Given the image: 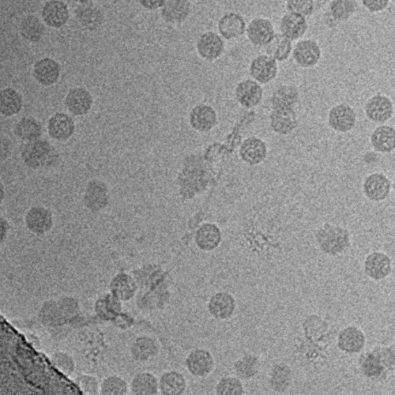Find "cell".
Masks as SVG:
<instances>
[{
    "instance_id": "obj_1",
    "label": "cell",
    "mask_w": 395,
    "mask_h": 395,
    "mask_svg": "<svg viewBox=\"0 0 395 395\" xmlns=\"http://www.w3.org/2000/svg\"><path fill=\"white\" fill-rule=\"evenodd\" d=\"M319 248L329 255L344 253L350 246V234L347 229L325 224L316 234Z\"/></svg>"
},
{
    "instance_id": "obj_2",
    "label": "cell",
    "mask_w": 395,
    "mask_h": 395,
    "mask_svg": "<svg viewBox=\"0 0 395 395\" xmlns=\"http://www.w3.org/2000/svg\"><path fill=\"white\" fill-rule=\"evenodd\" d=\"M58 156V152L50 143L40 139L29 142L22 152L25 164L35 169L54 164Z\"/></svg>"
},
{
    "instance_id": "obj_3",
    "label": "cell",
    "mask_w": 395,
    "mask_h": 395,
    "mask_svg": "<svg viewBox=\"0 0 395 395\" xmlns=\"http://www.w3.org/2000/svg\"><path fill=\"white\" fill-rule=\"evenodd\" d=\"M271 127L276 134L288 135L297 127V115L294 107L275 106L270 115Z\"/></svg>"
},
{
    "instance_id": "obj_4",
    "label": "cell",
    "mask_w": 395,
    "mask_h": 395,
    "mask_svg": "<svg viewBox=\"0 0 395 395\" xmlns=\"http://www.w3.org/2000/svg\"><path fill=\"white\" fill-rule=\"evenodd\" d=\"M357 115L348 104H341L331 108L329 113V125L338 133H348L355 126Z\"/></svg>"
},
{
    "instance_id": "obj_5",
    "label": "cell",
    "mask_w": 395,
    "mask_h": 395,
    "mask_svg": "<svg viewBox=\"0 0 395 395\" xmlns=\"http://www.w3.org/2000/svg\"><path fill=\"white\" fill-rule=\"evenodd\" d=\"M366 114L371 122L385 123L393 118L392 101L385 95L378 94L368 100L366 105Z\"/></svg>"
},
{
    "instance_id": "obj_6",
    "label": "cell",
    "mask_w": 395,
    "mask_h": 395,
    "mask_svg": "<svg viewBox=\"0 0 395 395\" xmlns=\"http://www.w3.org/2000/svg\"><path fill=\"white\" fill-rule=\"evenodd\" d=\"M363 188L364 195L371 201L382 202L389 197L391 182L386 175L375 172L364 179Z\"/></svg>"
},
{
    "instance_id": "obj_7",
    "label": "cell",
    "mask_w": 395,
    "mask_h": 395,
    "mask_svg": "<svg viewBox=\"0 0 395 395\" xmlns=\"http://www.w3.org/2000/svg\"><path fill=\"white\" fill-rule=\"evenodd\" d=\"M187 370L195 377L203 378L211 373L214 368L213 355L204 349H197L187 356Z\"/></svg>"
},
{
    "instance_id": "obj_8",
    "label": "cell",
    "mask_w": 395,
    "mask_h": 395,
    "mask_svg": "<svg viewBox=\"0 0 395 395\" xmlns=\"http://www.w3.org/2000/svg\"><path fill=\"white\" fill-rule=\"evenodd\" d=\"M293 56L297 65L307 69L315 66L319 62L321 58V49L314 40H300L293 51Z\"/></svg>"
},
{
    "instance_id": "obj_9",
    "label": "cell",
    "mask_w": 395,
    "mask_h": 395,
    "mask_svg": "<svg viewBox=\"0 0 395 395\" xmlns=\"http://www.w3.org/2000/svg\"><path fill=\"white\" fill-rule=\"evenodd\" d=\"M364 271L371 280H385L392 271V261L389 255L382 252H373L368 255L364 261Z\"/></svg>"
},
{
    "instance_id": "obj_10",
    "label": "cell",
    "mask_w": 395,
    "mask_h": 395,
    "mask_svg": "<svg viewBox=\"0 0 395 395\" xmlns=\"http://www.w3.org/2000/svg\"><path fill=\"white\" fill-rule=\"evenodd\" d=\"M247 35L255 46L266 47L275 36V31L268 19L257 18L248 25Z\"/></svg>"
},
{
    "instance_id": "obj_11",
    "label": "cell",
    "mask_w": 395,
    "mask_h": 395,
    "mask_svg": "<svg viewBox=\"0 0 395 395\" xmlns=\"http://www.w3.org/2000/svg\"><path fill=\"white\" fill-rule=\"evenodd\" d=\"M42 17L49 27L60 29L65 26L70 18L69 8L65 2L51 0L44 6Z\"/></svg>"
},
{
    "instance_id": "obj_12",
    "label": "cell",
    "mask_w": 395,
    "mask_h": 395,
    "mask_svg": "<svg viewBox=\"0 0 395 395\" xmlns=\"http://www.w3.org/2000/svg\"><path fill=\"white\" fill-rule=\"evenodd\" d=\"M197 48L202 58L213 61L223 54L225 45L219 35L213 32H207L199 38Z\"/></svg>"
},
{
    "instance_id": "obj_13",
    "label": "cell",
    "mask_w": 395,
    "mask_h": 395,
    "mask_svg": "<svg viewBox=\"0 0 395 395\" xmlns=\"http://www.w3.org/2000/svg\"><path fill=\"white\" fill-rule=\"evenodd\" d=\"M250 71L255 81L261 84H267L276 77L277 62L269 56H259L252 61Z\"/></svg>"
},
{
    "instance_id": "obj_14",
    "label": "cell",
    "mask_w": 395,
    "mask_h": 395,
    "mask_svg": "<svg viewBox=\"0 0 395 395\" xmlns=\"http://www.w3.org/2000/svg\"><path fill=\"white\" fill-rule=\"evenodd\" d=\"M93 103L92 96L83 88L71 89L66 97L65 104L71 114L80 116L88 114Z\"/></svg>"
},
{
    "instance_id": "obj_15",
    "label": "cell",
    "mask_w": 395,
    "mask_h": 395,
    "mask_svg": "<svg viewBox=\"0 0 395 395\" xmlns=\"http://www.w3.org/2000/svg\"><path fill=\"white\" fill-rule=\"evenodd\" d=\"M216 112L209 105H197L191 112L190 124L195 131L207 133L216 127Z\"/></svg>"
},
{
    "instance_id": "obj_16",
    "label": "cell",
    "mask_w": 395,
    "mask_h": 395,
    "mask_svg": "<svg viewBox=\"0 0 395 395\" xmlns=\"http://www.w3.org/2000/svg\"><path fill=\"white\" fill-rule=\"evenodd\" d=\"M235 94L239 104L244 108H251L261 103L263 89L257 81L246 80L239 83Z\"/></svg>"
},
{
    "instance_id": "obj_17",
    "label": "cell",
    "mask_w": 395,
    "mask_h": 395,
    "mask_svg": "<svg viewBox=\"0 0 395 395\" xmlns=\"http://www.w3.org/2000/svg\"><path fill=\"white\" fill-rule=\"evenodd\" d=\"M48 133L56 140H67L72 136L75 124L72 118L65 113H56L48 122Z\"/></svg>"
},
{
    "instance_id": "obj_18",
    "label": "cell",
    "mask_w": 395,
    "mask_h": 395,
    "mask_svg": "<svg viewBox=\"0 0 395 395\" xmlns=\"http://www.w3.org/2000/svg\"><path fill=\"white\" fill-rule=\"evenodd\" d=\"M338 347L347 353H360L366 345V337L363 331L355 326L342 330L338 336Z\"/></svg>"
},
{
    "instance_id": "obj_19",
    "label": "cell",
    "mask_w": 395,
    "mask_h": 395,
    "mask_svg": "<svg viewBox=\"0 0 395 395\" xmlns=\"http://www.w3.org/2000/svg\"><path fill=\"white\" fill-rule=\"evenodd\" d=\"M61 67L51 58H43L36 62L33 66V76L40 84L49 86L58 81Z\"/></svg>"
},
{
    "instance_id": "obj_20",
    "label": "cell",
    "mask_w": 395,
    "mask_h": 395,
    "mask_svg": "<svg viewBox=\"0 0 395 395\" xmlns=\"http://www.w3.org/2000/svg\"><path fill=\"white\" fill-rule=\"evenodd\" d=\"M267 148L264 141L250 137L243 142L240 148V156L250 165H258L266 159Z\"/></svg>"
},
{
    "instance_id": "obj_21",
    "label": "cell",
    "mask_w": 395,
    "mask_h": 395,
    "mask_svg": "<svg viewBox=\"0 0 395 395\" xmlns=\"http://www.w3.org/2000/svg\"><path fill=\"white\" fill-rule=\"evenodd\" d=\"M218 29L225 40L238 39L246 30L245 21L241 15L234 13L225 14L220 19Z\"/></svg>"
},
{
    "instance_id": "obj_22",
    "label": "cell",
    "mask_w": 395,
    "mask_h": 395,
    "mask_svg": "<svg viewBox=\"0 0 395 395\" xmlns=\"http://www.w3.org/2000/svg\"><path fill=\"white\" fill-rule=\"evenodd\" d=\"M208 308L210 314L216 319L224 321L231 318L236 308L235 300L228 293L221 292L212 296Z\"/></svg>"
},
{
    "instance_id": "obj_23",
    "label": "cell",
    "mask_w": 395,
    "mask_h": 395,
    "mask_svg": "<svg viewBox=\"0 0 395 395\" xmlns=\"http://www.w3.org/2000/svg\"><path fill=\"white\" fill-rule=\"evenodd\" d=\"M282 35L289 40H296L302 38L307 30L306 19L299 15L288 13L280 22Z\"/></svg>"
},
{
    "instance_id": "obj_24",
    "label": "cell",
    "mask_w": 395,
    "mask_h": 395,
    "mask_svg": "<svg viewBox=\"0 0 395 395\" xmlns=\"http://www.w3.org/2000/svg\"><path fill=\"white\" fill-rule=\"evenodd\" d=\"M191 3L186 0L167 1L161 10V16L169 24H180L189 17Z\"/></svg>"
},
{
    "instance_id": "obj_25",
    "label": "cell",
    "mask_w": 395,
    "mask_h": 395,
    "mask_svg": "<svg viewBox=\"0 0 395 395\" xmlns=\"http://www.w3.org/2000/svg\"><path fill=\"white\" fill-rule=\"evenodd\" d=\"M371 141L377 152H392L395 150V129L390 126H380L372 133Z\"/></svg>"
},
{
    "instance_id": "obj_26",
    "label": "cell",
    "mask_w": 395,
    "mask_h": 395,
    "mask_svg": "<svg viewBox=\"0 0 395 395\" xmlns=\"http://www.w3.org/2000/svg\"><path fill=\"white\" fill-rule=\"evenodd\" d=\"M81 6L75 10L79 22L86 29L94 30L99 28L103 22L101 11L93 6L92 1H79Z\"/></svg>"
},
{
    "instance_id": "obj_27",
    "label": "cell",
    "mask_w": 395,
    "mask_h": 395,
    "mask_svg": "<svg viewBox=\"0 0 395 395\" xmlns=\"http://www.w3.org/2000/svg\"><path fill=\"white\" fill-rule=\"evenodd\" d=\"M195 242L202 250L211 251L220 245L221 232L220 229L213 224L202 225L198 229Z\"/></svg>"
},
{
    "instance_id": "obj_28",
    "label": "cell",
    "mask_w": 395,
    "mask_h": 395,
    "mask_svg": "<svg viewBox=\"0 0 395 395\" xmlns=\"http://www.w3.org/2000/svg\"><path fill=\"white\" fill-rule=\"evenodd\" d=\"M26 223L33 232H46L52 225L51 214L42 207H35L26 216Z\"/></svg>"
},
{
    "instance_id": "obj_29",
    "label": "cell",
    "mask_w": 395,
    "mask_h": 395,
    "mask_svg": "<svg viewBox=\"0 0 395 395\" xmlns=\"http://www.w3.org/2000/svg\"><path fill=\"white\" fill-rule=\"evenodd\" d=\"M108 201V188L103 182H94L88 184L85 194L86 206L90 209H99L104 208Z\"/></svg>"
},
{
    "instance_id": "obj_30",
    "label": "cell",
    "mask_w": 395,
    "mask_h": 395,
    "mask_svg": "<svg viewBox=\"0 0 395 395\" xmlns=\"http://www.w3.org/2000/svg\"><path fill=\"white\" fill-rule=\"evenodd\" d=\"M159 389L163 395H182L186 389V381L179 372H166L160 379Z\"/></svg>"
},
{
    "instance_id": "obj_31",
    "label": "cell",
    "mask_w": 395,
    "mask_h": 395,
    "mask_svg": "<svg viewBox=\"0 0 395 395\" xmlns=\"http://www.w3.org/2000/svg\"><path fill=\"white\" fill-rule=\"evenodd\" d=\"M292 372L289 366L284 364H277L271 371L269 385L277 393L283 394L291 387Z\"/></svg>"
},
{
    "instance_id": "obj_32",
    "label": "cell",
    "mask_w": 395,
    "mask_h": 395,
    "mask_svg": "<svg viewBox=\"0 0 395 395\" xmlns=\"http://www.w3.org/2000/svg\"><path fill=\"white\" fill-rule=\"evenodd\" d=\"M266 54L275 61L283 62L289 58L292 51L291 40L282 33H277L266 46Z\"/></svg>"
},
{
    "instance_id": "obj_33",
    "label": "cell",
    "mask_w": 395,
    "mask_h": 395,
    "mask_svg": "<svg viewBox=\"0 0 395 395\" xmlns=\"http://www.w3.org/2000/svg\"><path fill=\"white\" fill-rule=\"evenodd\" d=\"M22 99L16 90L6 88L2 90L0 95V111L6 118L18 114L22 111Z\"/></svg>"
},
{
    "instance_id": "obj_34",
    "label": "cell",
    "mask_w": 395,
    "mask_h": 395,
    "mask_svg": "<svg viewBox=\"0 0 395 395\" xmlns=\"http://www.w3.org/2000/svg\"><path fill=\"white\" fill-rule=\"evenodd\" d=\"M15 134L18 138L24 141L33 142L38 140L42 134V129L39 122L32 118H25L19 120Z\"/></svg>"
},
{
    "instance_id": "obj_35",
    "label": "cell",
    "mask_w": 395,
    "mask_h": 395,
    "mask_svg": "<svg viewBox=\"0 0 395 395\" xmlns=\"http://www.w3.org/2000/svg\"><path fill=\"white\" fill-rule=\"evenodd\" d=\"M21 35L29 42L37 43L42 39L45 26L35 16H28L22 21L20 25Z\"/></svg>"
},
{
    "instance_id": "obj_36",
    "label": "cell",
    "mask_w": 395,
    "mask_h": 395,
    "mask_svg": "<svg viewBox=\"0 0 395 395\" xmlns=\"http://www.w3.org/2000/svg\"><path fill=\"white\" fill-rule=\"evenodd\" d=\"M159 382L152 373L145 372L136 376L131 382V390L134 395H156Z\"/></svg>"
},
{
    "instance_id": "obj_37",
    "label": "cell",
    "mask_w": 395,
    "mask_h": 395,
    "mask_svg": "<svg viewBox=\"0 0 395 395\" xmlns=\"http://www.w3.org/2000/svg\"><path fill=\"white\" fill-rule=\"evenodd\" d=\"M158 350L159 348H158L156 342L152 338L140 337L134 342L131 348V353L135 360L145 362L155 357L158 353Z\"/></svg>"
},
{
    "instance_id": "obj_38",
    "label": "cell",
    "mask_w": 395,
    "mask_h": 395,
    "mask_svg": "<svg viewBox=\"0 0 395 395\" xmlns=\"http://www.w3.org/2000/svg\"><path fill=\"white\" fill-rule=\"evenodd\" d=\"M259 370V361L257 357L247 355L236 361L234 371L242 379H250L257 375Z\"/></svg>"
},
{
    "instance_id": "obj_39",
    "label": "cell",
    "mask_w": 395,
    "mask_h": 395,
    "mask_svg": "<svg viewBox=\"0 0 395 395\" xmlns=\"http://www.w3.org/2000/svg\"><path fill=\"white\" fill-rule=\"evenodd\" d=\"M299 93L293 86H284L278 88L273 92L272 99L273 107L291 106L294 107L298 102Z\"/></svg>"
},
{
    "instance_id": "obj_40",
    "label": "cell",
    "mask_w": 395,
    "mask_h": 395,
    "mask_svg": "<svg viewBox=\"0 0 395 395\" xmlns=\"http://www.w3.org/2000/svg\"><path fill=\"white\" fill-rule=\"evenodd\" d=\"M120 309L122 307L116 296H105L100 299L96 305L97 314L104 319H114L118 317Z\"/></svg>"
},
{
    "instance_id": "obj_41",
    "label": "cell",
    "mask_w": 395,
    "mask_h": 395,
    "mask_svg": "<svg viewBox=\"0 0 395 395\" xmlns=\"http://www.w3.org/2000/svg\"><path fill=\"white\" fill-rule=\"evenodd\" d=\"M357 8V2L351 0H336L330 3V9L334 20L344 22L348 20Z\"/></svg>"
},
{
    "instance_id": "obj_42",
    "label": "cell",
    "mask_w": 395,
    "mask_h": 395,
    "mask_svg": "<svg viewBox=\"0 0 395 395\" xmlns=\"http://www.w3.org/2000/svg\"><path fill=\"white\" fill-rule=\"evenodd\" d=\"M361 367L364 375L369 378L380 377L385 369L374 352L366 353L363 357Z\"/></svg>"
},
{
    "instance_id": "obj_43",
    "label": "cell",
    "mask_w": 395,
    "mask_h": 395,
    "mask_svg": "<svg viewBox=\"0 0 395 395\" xmlns=\"http://www.w3.org/2000/svg\"><path fill=\"white\" fill-rule=\"evenodd\" d=\"M243 383L236 378H222L216 385L217 395H243Z\"/></svg>"
},
{
    "instance_id": "obj_44",
    "label": "cell",
    "mask_w": 395,
    "mask_h": 395,
    "mask_svg": "<svg viewBox=\"0 0 395 395\" xmlns=\"http://www.w3.org/2000/svg\"><path fill=\"white\" fill-rule=\"evenodd\" d=\"M127 385L123 379L110 377L104 380L101 385L102 395H127Z\"/></svg>"
},
{
    "instance_id": "obj_45",
    "label": "cell",
    "mask_w": 395,
    "mask_h": 395,
    "mask_svg": "<svg viewBox=\"0 0 395 395\" xmlns=\"http://www.w3.org/2000/svg\"><path fill=\"white\" fill-rule=\"evenodd\" d=\"M289 13L299 15L303 17L314 13V3L312 0H289L286 3Z\"/></svg>"
},
{
    "instance_id": "obj_46",
    "label": "cell",
    "mask_w": 395,
    "mask_h": 395,
    "mask_svg": "<svg viewBox=\"0 0 395 395\" xmlns=\"http://www.w3.org/2000/svg\"><path fill=\"white\" fill-rule=\"evenodd\" d=\"M54 366L58 368L62 373L71 375L74 371V361L69 355L65 353H56L51 358Z\"/></svg>"
},
{
    "instance_id": "obj_47",
    "label": "cell",
    "mask_w": 395,
    "mask_h": 395,
    "mask_svg": "<svg viewBox=\"0 0 395 395\" xmlns=\"http://www.w3.org/2000/svg\"><path fill=\"white\" fill-rule=\"evenodd\" d=\"M75 385H77L86 395H97L99 394V382L97 380L88 375L79 376L75 379Z\"/></svg>"
},
{
    "instance_id": "obj_48",
    "label": "cell",
    "mask_w": 395,
    "mask_h": 395,
    "mask_svg": "<svg viewBox=\"0 0 395 395\" xmlns=\"http://www.w3.org/2000/svg\"><path fill=\"white\" fill-rule=\"evenodd\" d=\"M129 283H131V282H129V278L126 277H122V280H120L118 282L116 281V283L115 284V286L113 291H114L115 295L118 297V298L127 300L133 296L134 287Z\"/></svg>"
},
{
    "instance_id": "obj_49",
    "label": "cell",
    "mask_w": 395,
    "mask_h": 395,
    "mask_svg": "<svg viewBox=\"0 0 395 395\" xmlns=\"http://www.w3.org/2000/svg\"><path fill=\"white\" fill-rule=\"evenodd\" d=\"M385 368H392L395 364V353L389 348H378L373 351Z\"/></svg>"
},
{
    "instance_id": "obj_50",
    "label": "cell",
    "mask_w": 395,
    "mask_h": 395,
    "mask_svg": "<svg viewBox=\"0 0 395 395\" xmlns=\"http://www.w3.org/2000/svg\"><path fill=\"white\" fill-rule=\"evenodd\" d=\"M389 3L387 0H376V1L366 0V1L362 2L364 6L371 13H377L385 10L389 6Z\"/></svg>"
},
{
    "instance_id": "obj_51",
    "label": "cell",
    "mask_w": 395,
    "mask_h": 395,
    "mask_svg": "<svg viewBox=\"0 0 395 395\" xmlns=\"http://www.w3.org/2000/svg\"><path fill=\"white\" fill-rule=\"evenodd\" d=\"M166 2L167 1H159V0H157V1H156V0L155 1H152V0H144V1H139V3L145 7V8L149 10H156L160 8V7H163Z\"/></svg>"
},
{
    "instance_id": "obj_52",
    "label": "cell",
    "mask_w": 395,
    "mask_h": 395,
    "mask_svg": "<svg viewBox=\"0 0 395 395\" xmlns=\"http://www.w3.org/2000/svg\"><path fill=\"white\" fill-rule=\"evenodd\" d=\"M10 152V141L8 138H5L3 136L1 137V156L2 160L5 159V158L8 156L7 152Z\"/></svg>"
},
{
    "instance_id": "obj_53",
    "label": "cell",
    "mask_w": 395,
    "mask_h": 395,
    "mask_svg": "<svg viewBox=\"0 0 395 395\" xmlns=\"http://www.w3.org/2000/svg\"><path fill=\"white\" fill-rule=\"evenodd\" d=\"M393 187H394V193H395V177H394V179Z\"/></svg>"
}]
</instances>
